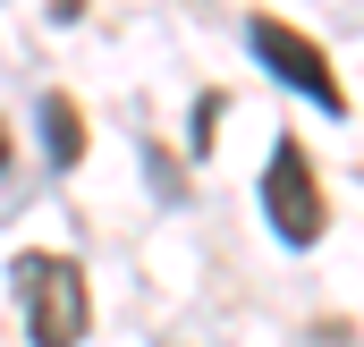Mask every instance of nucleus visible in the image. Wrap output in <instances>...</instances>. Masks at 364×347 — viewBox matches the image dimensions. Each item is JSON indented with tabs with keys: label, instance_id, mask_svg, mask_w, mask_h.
Returning <instances> with one entry per match:
<instances>
[{
	"label": "nucleus",
	"instance_id": "nucleus-2",
	"mask_svg": "<svg viewBox=\"0 0 364 347\" xmlns=\"http://www.w3.org/2000/svg\"><path fill=\"white\" fill-rule=\"evenodd\" d=\"M263 220L279 229V246H314L322 237V186H314V170H305V153L279 136L272 161H263Z\"/></svg>",
	"mask_w": 364,
	"mask_h": 347
},
{
	"label": "nucleus",
	"instance_id": "nucleus-5",
	"mask_svg": "<svg viewBox=\"0 0 364 347\" xmlns=\"http://www.w3.org/2000/svg\"><path fill=\"white\" fill-rule=\"evenodd\" d=\"M0 170H9V127H0Z\"/></svg>",
	"mask_w": 364,
	"mask_h": 347
},
{
	"label": "nucleus",
	"instance_id": "nucleus-3",
	"mask_svg": "<svg viewBox=\"0 0 364 347\" xmlns=\"http://www.w3.org/2000/svg\"><path fill=\"white\" fill-rule=\"evenodd\" d=\"M246 43H255V60L272 68L279 85H296L305 102H314V110H331V119L348 110V93H339V77H331V60H322L314 43H296L279 17H246Z\"/></svg>",
	"mask_w": 364,
	"mask_h": 347
},
{
	"label": "nucleus",
	"instance_id": "nucleus-1",
	"mask_svg": "<svg viewBox=\"0 0 364 347\" xmlns=\"http://www.w3.org/2000/svg\"><path fill=\"white\" fill-rule=\"evenodd\" d=\"M17 297H26V339L34 347H77L85 339V271L68 255H26L17 262Z\"/></svg>",
	"mask_w": 364,
	"mask_h": 347
},
{
	"label": "nucleus",
	"instance_id": "nucleus-4",
	"mask_svg": "<svg viewBox=\"0 0 364 347\" xmlns=\"http://www.w3.org/2000/svg\"><path fill=\"white\" fill-rule=\"evenodd\" d=\"M43 127H51V170H77V161H85V127H77V110H68L60 93L43 102Z\"/></svg>",
	"mask_w": 364,
	"mask_h": 347
}]
</instances>
